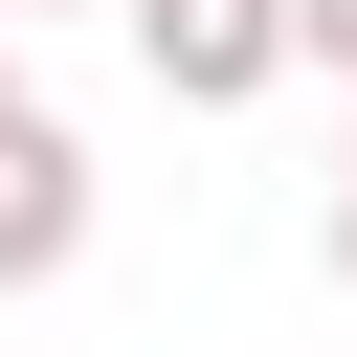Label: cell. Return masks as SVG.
Masks as SVG:
<instances>
[{"mask_svg": "<svg viewBox=\"0 0 357 357\" xmlns=\"http://www.w3.org/2000/svg\"><path fill=\"white\" fill-rule=\"evenodd\" d=\"M134 22V67L178 89V112H245V89H290V0H112Z\"/></svg>", "mask_w": 357, "mask_h": 357, "instance_id": "6da1fadb", "label": "cell"}, {"mask_svg": "<svg viewBox=\"0 0 357 357\" xmlns=\"http://www.w3.org/2000/svg\"><path fill=\"white\" fill-rule=\"evenodd\" d=\"M67 268H89V134L22 89L0 112V290H67Z\"/></svg>", "mask_w": 357, "mask_h": 357, "instance_id": "7a4b0ae2", "label": "cell"}, {"mask_svg": "<svg viewBox=\"0 0 357 357\" xmlns=\"http://www.w3.org/2000/svg\"><path fill=\"white\" fill-rule=\"evenodd\" d=\"M290 67H335V89H357V0H290Z\"/></svg>", "mask_w": 357, "mask_h": 357, "instance_id": "3957f363", "label": "cell"}, {"mask_svg": "<svg viewBox=\"0 0 357 357\" xmlns=\"http://www.w3.org/2000/svg\"><path fill=\"white\" fill-rule=\"evenodd\" d=\"M312 245H335V290H357V156H335V223H312Z\"/></svg>", "mask_w": 357, "mask_h": 357, "instance_id": "277c9868", "label": "cell"}, {"mask_svg": "<svg viewBox=\"0 0 357 357\" xmlns=\"http://www.w3.org/2000/svg\"><path fill=\"white\" fill-rule=\"evenodd\" d=\"M0 112H22V22H0Z\"/></svg>", "mask_w": 357, "mask_h": 357, "instance_id": "5b68a950", "label": "cell"}, {"mask_svg": "<svg viewBox=\"0 0 357 357\" xmlns=\"http://www.w3.org/2000/svg\"><path fill=\"white\" fill-rule=\"evenodd\" d=\"M0 22H67V0H0Z\"/></svg>", "mask_w": 357, "mask_h": 357, "instance_id": "8992f818", "label": "cell"}]
</instances>
